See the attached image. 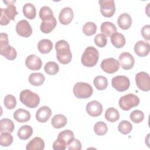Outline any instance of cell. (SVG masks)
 <instances>
[{
  "label": "cell",
  "mask_w": 150,
  "mask_h": 150,
  "mask_svg": "<svg viewBox=\"0 0 150 150\" xmlns=\"http://www.w3.org/2000/svg\"><path fill=\"white\" fill-rule=\"evenodd\" d=\"M18 14V12L16 11V6L13 4L7 5V7L5 9L1 8L0 24L2 26L7 25L11 20H15V16Z\"/></svg>",
  "instance_id": "obj_7"
},
{
  "label": "cell",
  "mask_w": 150,
  "mask_h": 150,
  "mask_svg": "<svg viewBox=\"0 0 150 150\" xmlns=\"http://www.w3.org/2000/svg\"><path fill=\"white\" fill-rule=\"evenodd\" d=\"M69 150H80L81 149V144L77 139L73 138L67 145Z\"/></svg>",
  "instance_id": "obj_43"
},
{
  "label": "cell",
  "mask_w": 150,
  "mask_h": 150,
  "mask_svg": "<svg viewBox=\"0 0 150 150\" xmlns=\"http://www.w3.org/2000/svg\"><path fill=\"white\" fill-rule=\"evenodd\" d=\"M100 66L104 72L108 74H112L118 70L120 65L117 60L112 57H110L102 60Z\"/></svg>",
  "instance_id": "obj_10"
},
{
  "label": "cell",
  "mask_w": 150,
  "mask_h": 150,
  "mask_svg": "<svg viewBox=\"0 0 150 150\" xmlns=\"http://www.w3.org/2000/svg\"><path fill=\"white\" fill-rule=\"evenodd\" d=\"M117 23L118 26L122 29H128L132 25V18L127 13H122L119 16L117 19Z\"/></svg>",
  "instance_id": "obj_20"
},
{
  "label": "cell",
  "mask_w": 150,
  "mask_h": 150,
  "mask_svg": "<svg viewBox=\"0 0 150 150\" xmlns=\"http://www.w3.org/2000/svg\"><path fill=\"white\" fill-rule=\"evenodd\" d=\"M45 80V77L41 73H31L29 77V83L35 86H41Z\"/></svg>",
  "instance_id": "obj_30"
},
{
  "label": "cell",
  "mask_w": 150,
  "mask_h": 150,
  "mask_svg": "<svg viewBox=\"0 0 150 150\" xmlns=\"http://www.w3.org/2000/svg\"><path fill=\"white\" fill-rule=\"evenodd\" d=\"M8 36L5 33L0 34V54L9 60L15 59L17 53L14 47L8 45Z\"/></svg>",
  "instance_id": "obj_2"
},
{
  "label": "cell",
  "mask_w": 150,
  "mask_h": 150,
  "mask_svg": "<svg viewBox=\"0 0 150 150\" xmlns=\"http://www.w3.org/2000/svg\"><path fill=\"white\" fill-rule=\"evenodd\" d=\"M52 114V110L49 107L42 106L36 111V119L40 122H46L49 120Z\"/></svg>",
  "instance_id": "obj_18"
},
{
  "label": "cell",
  "mask_w": 150,
  "mask_h": 150,
  "mask_svg": "<svg viewBox=\"0 0 150 150\" xmlns=\"http://www.w3.org/2000/svg\"><path fill=\"white\" fill-rule=\"evenodd\" d=\"M131 120L134 123H140L144 119V112L139 110H136L133 111L129 115Z\"/></svg>",
  "instance_id": "obj_41"
},
{
  "label": "cell",
  "mask_w": 150,
  "mask_h": 150,
  "mask_svg": "<svg viewBox=\"0 0 150 150\" xmlns=\"http://www.w3.org/2000/svg\"><path fill=\"white\" fill-rule=\"evenodd\" d=\"M150 25H146L142 27L141 29V35L143 38L145 40H150Z\"/></svg>",
  "instance_id": "obj_45"
},
{
  "label": "cell",
  "mask_w": 150,
  "mask_h": 150,
  "mask_svg": "<svg viewBox=\"0 0 150 150\" xmlns=\"http://www.w3.org/2000/svg\"><path fill=\"white\" fill-rule=\"evenodd\" d=\"M23 15L29 19H33L36 15V9L34 5L31 3L25 4L22 9Z\"/></svg>",
  "instance_id": "obj_29"
},
{
  "label": "cell",
  "mask_w": 150,
  "mask_h": 150,
  "mask_svg": "<svg viewBox=\"0 0 150 150\" xmlns=\"http://www.w3.org/2000/svg\"><path fill=\"white\" fill-rule=\"evenodd\" d=\"M111 42L116 48H121L125 44V38L124 36L119 33L115 32L110 36Z\"/></svg>",
  "instance_id": "obj_23"
},
{
  "label": "cell",
  "mask_w": 150,
  "mask_h": 150,
  "mask_svg": "<svg viewBox=\"0 0 150 150\" xmlns=\"http://www.w3.org/2000/svg\"><path fill=\"white\" fill-rule=\"evenodd\" d=\"M105 118L108 121L114 122L120 118V113L115 108L110 107L105 112Z\"/></svg>",
  "instance_id": "obj_31"
},
{
  "label": "cell",
  "mask_w": 150,
  "mask_h": 150,
  "mask_svg": "<svg viewBox=\"0 0 150 150\" xmlns=\"http://www.w3.org/2000/svg\"><path fill=\"white\" fill-rule=\"evenodd\" d=\"M97 26L92 22H86L83 26V32L87 36H91L96 33Z\"/></svg>",
  "instance_id": "obj_35"
},
{
  "label": "cell",
  "mask_w": 150,
  "mask_h": 150,
  "mask_svg": "<svg viewBox=\"0 0 150 150\" xmlns=\"http://www.w3.org/2000/svg\"><path fill=\"white\" fill-rule=\"evenodd\" d=\"M15 128L13 122L8 118H3L0 121V132H12Z\"/></svg>",
  "instance_id": "obj_26"
},
{
  "label": "cell",
  "mask_w": 150,
  "mask_h": 150,
  "mask_svg": "<svg viewBox=\"0 0 150 150\" xmlns=\"http://www.w3.org/2000/svg\"><path fill=\"white\" fill-rule=\"evenodd\" d=\"M33 134V129L31 126L25 125L20 127L17 135L18 137L22 140H26L29 138Z\"/></svg>",
  "instance_id": "obj_27"
},
{
  "label": "cell",
  "mask_w": 150,
  "mask_h": 150,
  "mask_svg": "<svg viewBox=\"0 0 150 150\" xmlns=\"http://www.w3.org/2000/svg\"><path fill=\"white\" fill-rule=\"evenodd\" d=\"M135 81L137 87L144 91L150 90V78L149 74L144 71L138 73L135 76Z\"/></svg>",
  "instance_id": "obj_9"
},
{
  "label": "cell",
  "mask_w": 150,
  "mask_h": 150,
  "mask_svg": "<svg viewBox=\"0 0 150 150\" xmlns=\"http://www.w3.org/2000/svg\"><path fill=\"white\" fill-rule=\"evenodd\" d=\"M67 144L62 139L57 138L53 144V148L54 150H64L66 148Z\"/></svg>",
  "instance_id": "obj_44"
},
{
  "label": "cell",
  "mask_w": 150,
  "mask_h": 150,
  "mask_svg": "<svg viewBox=\"0 0 150 150\" xmlns=\"http://www.w3.org/2000/svg\"><path fill=\"white\" fill-rule=\"evenodd\" d=\"M13 118L16 121L20 123L26 122L30 119V114L25 109L19 108L14 112Z\"/></svg>",
  "instance_id": "obj_21"
},
{
  "label": "cell",
  "mask_w": 150,
  "mask_h": 150,
  "mask_svg": "<svg viewBox=\"0 0 150 150\" xmlns=\"http://www.w3.org/2000/svg\"><path fill=\"white\" fill-rule=\"evenodd\" d=\"M132 125L128 121L123 120L120 122L118 126V131L124 135H127L129 134L132 131Z\"/></svg>",
  "instance_id": "obj_34"
},
{
  "label": "cell",
  "mask_w": 150,
  "mask_h": 150,
  "mask_svg": "<svg viewBox=\"0 0 150 150\" xmlns=\"http://www.w3.org/2000/svg\"><path fill=\"white\" fill-rule=\"evenodd\" d=\"M98 59L99 53L97 49L93 46H88L84 50L81 57V62L84 66L91 67L97 63Z\"/></svg>",
  "instance_id": "obj_3"
},
{
  "label": "cell",
  "mask_w": 150,
  "mask_h": 150,
  "mask_svg": "<svg viewBox=\"0 0 150 150\" xmlns=\"http://www.w3.org/2000/svg\"><path fill=\"white\" fill-rule=\"evenodd\" d=\"M57 21L54 16L43 21L42 22L40 29V30L44 33H50L56 26Z\"/></svg>",
  "instance_id": "obj_19"
},
{
  "label": "cell",
  "mask_w": 150,
  "mask_h": 150,
  "mask_svg": "<svg viewBox=\"0 0 150 150\" xmlns=\"http://www.w3.org/2000/svg\"><path fill=\"white\" fill-rule=\"evenodd\" d=\"M100 29L103 34L107 36H111L112 34L117 32L115 25L110 22H103L101 25Z\"/></svg>",
  "instance_id": "obj_28"
},
{
  "label": "cell",
  "mask_w": 150,
  "mask_h": 150,
  "mask_svg": "<svg viewBox=\"0 0 150 150\" xmlns=\"http://www.w3.org/2000/svg\"><path fill=\"white\" fill-rule=\"evenodd\" d=\"M53 48V43L52 41L47 39L40 40L38 43V49L42 54L49 53Z\"/></svg>",
  "instance_id": "obj_24"
},
{
  "label": "cell",
  "mask_w": 150,
  "mask_h": 150,
  "mask_svg": "<svg viewBox=\"0 0 150 150\" xmlns=\"http://www.w3.org/2000/svg\"><path fill=\"white\" fill-rule=\"evenodd\" d=\"M56 57L57 60L63 64L69 63L72 59V54L68 42L64 40H60L55 44Z\"/></svg>",
  "instance_id": "obj_1"
},
{
  "label": "cell",
  "mask_w": 150,
  "mask_h": 150,
  "mask_svg": "<svg viewBox=\"0 0 150 150\" xmlns=\"http://www.w3.org/2000/svg\"><path fill=\"white\" fill-rule=\"evenodd\" d=\"M150 45L149 43L144 40L138 41L134 46V52L139 57H145L149 52Z\"/></svg>",
  "instance_id": "obj_17"
},
{
  "label": "cell",
  "mask_w": 150,
  "mask_h": 150,
  "mask_svg": "<svg viewBox=\"0 0 150 150\" xmlns=\"http://www.w3.org/2000/svg\"><path fill=\"white\" fill-rule=\"evenodd\" d=\"M111 85L117 91L123 92L128 89L130 86V81L127 76H117L112 79Z\"/></svg>",
  "instance_id": "obj_8"
},
{
  "label": "cell",
  "mask_w": 150,
  "mask_h": 150,
  "mask_svg": "<svg viewBox=\"0 0 150 150\" xmlns=\"http://www.w3.org/2000/svg\"><path fill=\"white\" fill-rule=\"evenodd\" d=\"M25 65L30 70H39L42 66V61L35 54H30L25 59Z\"/></svg>",
  "instance_id": "obj_15"
},
{
  "label": "cell",
  "mask_w": 150,
  "mask_h": 150,
  "mask_svg": "<svg viewBox=\"0 0 150 150\" xmlns=\"http://www.w3.org/2000/svg\"><path fill=\"white\" fill-rule=\"evenodd\" d=\"M93 83L96 88L98 90H105L108 86V80L107 78L103 76H96L94 80Z\"/></svg>",
  "instance_id": "obj_32"
},
{
  "label": "cell",
  "mask_w": 150,
  "mask_h": 150,
  "mask_svg": "<svg viewBox=\"0 0 150 150\" xmlns=\"http://www.w3.org/2000/svg\"><path fill=\"white\" fill-rule=\"evenodd\" d=\"M100 11L101 14L107 18L112 16L115 11V5L114 0H100Z\"/></svg>",
  "instance_id": "obj_11"
},
{
  "label": "cell",
  "mask_w": 150,
  "mask_h": 150,
  "mask_svg": "<svg viewBox=\"0 0 150 150\" xmlns=\"http://www.w3.org/2000/svg\"><path fill=\"white\" fill-rule=\"evenodd\" d=\"M94 43L100 47L105 46L107 43V39L106 36L103 33L97 34L94 38Z\"/></svg>",
  "instance_id": "obj_42"
},
{
  "label": "cell",
  "mask_w": 150,
  "mask_h": 150,
  "mask_svg": "<svg viewBox=\"0 0 150 150\" xmlns=\"http://www.w3.org/2000/svg\"><path fill=\"white\" fill-rule=\"evenodd\" d=\"M94 131L98 135H104L108 131V127L107 124L103 121H99L96 123L94 127Z\"/></svg>",
  "instance_id": "obj_36"
},
{
  "label": "cell",
  "mask_w": 150,
  "mask_h": 150,
  "mask_svg": "<svg viewBox=\"0 0 150 150\" xmlns=\"http://www.w3.org/2000/svg\"><path fill=\"white\" fill-rule=\"evenodd\" d=\"M16 32L22 37L28 38L32 33V29L29 23L26 20L23 19L16 23Z\"/></svg>",
  "instance_id": "obj_12"
},
{
  "label": "cell",
  "mask_w": 150,
  "mask_h": 150,
  "mask_svg": "<svg viewBox=\"0 0 150 150\" xmlns=\"http://www.w3.org/2000/svg\"><path fill=\"white\" fill-rule=\"evenodd\" d=\"M53 11L51 8L47 6H42L39 11V17L42 21L53 17Z\"/></svg>",
  "instance_id": "obj_38"
},
{
  "label": "cell",
  "mask_w": 150,
  "mask_h": 150,
  "mask_svg": "<svg viewBox=\"0 0 150 150\" xmlns=\"http://www.w3.org/2000/svg\"><path fill=\"white\" fill-rule=\"evenodd\" d=\"M44 70L46 73L53 76L59 72V66L58 64L54 62H49L45 64Z\"/></svg>",
  "instance_id": "obj_33"
},
{
  "label": "cell",
  "mask_w": 150,
  "mask_h": 150,
  "mask_svg": "<svg viewBox=\"0 0 150 150\" xmlns=\"http://www.w3.org/2000/svg\"><path fill=\"white\" fill-rule=\"evenodd\" d=\"M4 104L7 109H13L16 105V100L15 97L11 94L6 95L4 98Z\"/></svg>",
  "instance_id": "obj_39"
},
{
  "label": "cell",
  "mask_w": 150,
  "mask_h": 150,
  "mask_svg": "<svg viewBox=\"0 0 150 150\" xmlns=\"http://www.w3.org/2000/svg\"><path fill=\"white\" fill-rule=\"evenodd\" d=\"M57 138H60L63 140L67 145L74 138V133L72 131L69 129H66L62 132H60L57 136Z\"/></svg>",
  "instance_id": "obj_40"
},
{
  "label": "cell",
  "mask_w": 150,
  "mask_h": 150,
  "mask_svg": "<svg viewBox=\"0 0 150 150\" xmlns=\"http://www.w3.org/2000/svg\"><path fill=\"white\" fill-rule=\"evenodd\" d=\"M13 142V137L10 132H2L0 135V145L2 146H8Z\"/></svg>",
  "instance_id": "obj_37"
},
{
  "label": "cell",
  "mask_w": 150,
  "mask_h": 150,
  "mask_svg": "<svg viewBox=\"0 0 150 150\" xmlns=\"http://www.w3.org/2000/svg\"><path fill=\"white\" fill-rule=\"evenodd\" d=\"M67 120L66 117L63 114H56L52 118L51 123L54 128L59 129L64 127L67 124Z\"/></svg>",
  "instance_id": "obj_25"
},
{
  "label": "cell",
  "mask_w": 150,
  "mask_h": 150,
  "mask_svg": "<svg viewBox=\"0 0 150 150\" xmlns=\"http://www.w3.org/2000/svg\"><path fill=\"white\" fill-rule=\"evenodd\" d=\"M119 62L122 69L129 70L133 67L135 60L133 56L128 52H123L119 56Z\"/></svg>",
  "instance_id": "obj_13"
},
{
  "label": "cell",
  "mask_w": 150,
  "mask_h": 150,
  "mask_svg": "<svg viewBox=\"0 0 150 150\" xmlns=\"http://www.w3.org/2000/svg\"><path fill=\"white\" fill-rule=\"evenodd\" d=\"M120 107L124 110L128 111L132 107L137 106L139 103V98L136 95L129 93L122 96L119 100Z\"/></svg>",
  "instance_id": "obj_6"
},
{
  "label": "cell",
  "mask_w": 150,
  "mask_h": 150,
  "mask_svg": "<svg viewBox=\"0 0 150 150\" xmlns=\"http://www.w3.org/2000/svg\"><path fill=\"white\" fill-rule=\"evenodd\" d=\"M19 99L22 104L30 108L36 107L40 102L39 96L29 90H22L20 93Z\"/></svg>",
  "instance_id": "obj_4"
},
{
  "label": "cell",
  "mask_w": 150,
  "mask_h": 150,
  "mask_svg": "<svg viewBox=\"0 0 150 150\" xmlns=\"http://www.w3.org/2000/svg\"><path fill=\"white\" fill-rule=\"evenodd\" d=\"M86 111L87 114L91 117H98L100 116L103 112V106L100 102L93 100L87 103L86 105Z\"/></svg>",
  "instance_id": "obj_14"
},
{
  "label": "cell",
  "mask_w": 150,
  "mask_h": 150,
  "mask_svg": "<svg viewBox=\"0 0 150 150\" xmlns=\"http://www.w3.org/2000/svg\"><path fill=\"white\" fill-rule=\"evenodd\" d=\"M74 16L73 9L70 7H65L60 12L59 19L60 23L64 25H67L70 23Z\"/></svg>",
  "instance_id": "obj_16"
},
{
  "label": "cell",
  "mask_w": 150,
  "mask_h": 150,
  "mask_svg": "<svg viewBox=\"0 0 150 150\" xmlns=\"http://www.w3.org/2000/svg\"><path fill=\"white\" fill-rule=\"evenodd\" d=\"M45 148V142L40 137H35L27 144L26 150H42Z\"/></svg>",
  "instance_id": "obj_22"
},
{
  "label": "cell",
  "mask_w": 150,
  "mask_h": 150,
  "mask_svg": "<svg viewBox=\"0 0 150 150\" xmlns=\"http://www.w3.org/2000/svg\"><path fill=\"white\" fill-rule=\"evenodd\" d=\"M73 94L77 98L80 99L88 98L91 96L93 90V87L88 83L84 82H77L73 87Z\"/></svg>",
  "instance_id": "obj_5"
}]
</instances>
